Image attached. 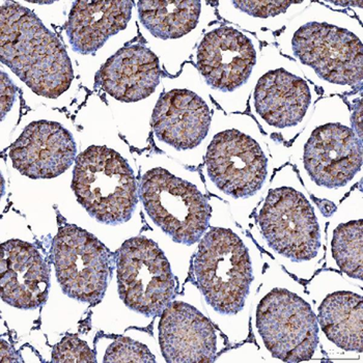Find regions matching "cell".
Wrapping results in <instances>:
<instances>
[{"label": "cell", "instance_id": "6da1fadb", "mask_svg": "<svg viewBox=\"0 0 363 363\" xmlns=\"http://www.w3.org/2000/svg\"><path fill=\"white\" fill-rule=\"evenodd\" d=\"M0 57L42 97H60L74 79L64 45L37 16L17 2L6 1L1 6Z\"/></svg>", "mask_w": 363, "mask_h": 363}, {"label": "cell", "instance_id": "7a4b0ae2", "mask_svg": "<svg viewBox=\"0 0 363 363\" xmlns=\"http://www.w3.org/2000/svg\"><path fill=\"white\" fill-rule=\"evenodd\" d=\"M313 203L303 190L273 183L255 216L267 250L301 280L311 279L324 259L322 225Z\"/></svg>", "mask_w": 363, "mask_h": 363}, {"label": "cell", "instance_id": "3957f363", "mask_svg": "<svg viewBox=\"0 0 363 363\" xmlns=\"http://www.w3.org/2000/svg\"><path fill=\"white\" fill-rule=\"evenodd\" d=\"M194 274L207 303L225 315L243 311L255 280L250 248L239 235L223 228H210L201 238Z\"/></svg>", "mask_w": 363, "mask_h": 363}, {"label": "cell", "instance_id": "277c9868", "mask_svg": "<svg viewBox=\"0 0 363 363\" xmlns=\"http://www.w3.org/2000/svg\"><path fill=\"white\" fill-rule=\"evenodd\" d=\"M253 327L257 344L286 362H308L319 349L317 315L303 290L273 286L259 291Z\"/></svg>", "mask_w": 363, "mask_h": 363}, {"label": "cell", "instance_id": "5b68a950", "mask_svg": "<svg viewBox=\"0 0 363 363\" xmlns=\"http://www.w3.org/2000/svg\"><path fill=\"white\" fill-rule=\"evenodd\" d=\"M72 189L80 205L102 223H127L138 203L133 170L106 147L93 145L76 158Z\"/></svg>", "mask_w": 363, "mask_h": 363}, {"label": "cell", "instance_id": "8992f818", "mask_svg": "<svg viewBox=\"0 0 363 363\" xmlns=\"http://www.w3.org/2000/svg\"><path fill=\"white\" fill-rule=\"evenodd\" d=\"M291 53L308 73L336 93L362 91V39L349 29L322 21L299 26L291 40Z\"/></svg>", "mask_w": 363, "mask_h": 363}, {"label": "cell", "instance_id": "52a82bcc", "mask_svg": "<svg viewBox=\"0 0 363 363\" xmlns=\"http://www.w3.org/2000/svg\"><path fill=\"white\" fill-rule=\"evenodd\" d=\"M140 199L153 223L178 243L192 245L209 228L207 197L194 184L164 168H153L143 174Z\"/></svg>", "mask_w": 363, "mask_h": 363}, {"label": "cell", "instance_id": "ba28073f", "mask_svg": "<svg viewBox=\"0 0 363 363\" xmlns=\"http://www.w3.org/2000/svg\"><path fill=\"white\" fill-rule=\"evenodd\" d=\"M118 294L126 306L147 318L161 315L176 295L167 257L153 240H127L116 253Z\"/></svg>", "mask_w": 363, "mask_h": 363}, {"label": "cell", "instance_id": "9c48e42d", "mask_svg": "<svg viewBox=\"0 0 363 363\" xmlns=\"http://www.w3.org/2000/svg\"><path fill=\"white\" fill-rule=\"evenodd\" d=\"M52 252L62 292L85 303L100 302L111 268V252L104 244L78 226L65 225L53 240Z\"/></svg>", "mask_w": 363, "mask_h": 363}, {"label": "cell", "instance_id": "30bf717a", "mask_svg": "<svg viewBox=\"0 0 363 363\" xmlns=\"http://www.w3.org/2000/svg\"><path fill=\"white\" fill-rule=\"evenodd\" d=\"M210 180L233 199H252L269 177V157L261 141L236 129L216 134L205 158Z\"/></svg>", "mask_w": 363, "mask_h": 363}, {"label": "cell", "instance_id": "8fae6325", "mask_svg": "<svg viewBox=\"0 0 363 363\" xmlns=\"http://www.w3.org/2000/svg\"><path fill=\"white\" fill-rule=\"evenodd\" d=\"M300 170L318 189L347 190L362 167V140L340 123L315 127L300 151Z\"/></svg>", "mask_w": 363, "mask_h": 363}, {"label": "cell", "instance_id": "7c38bea8", "mask_svg": "<svg viewBox=\"0 0 363 363\" xmlns=\"http://www.w3.org/2000/svg\"><path fill=\"white\" fill-rule=\"evenodd\" d=\"M308 80L286 69L267 72L255 85L252 111L266 133L291 141L306 124L318 93Z\"/></svg>", "mask_w": 363, "mask_h": 363}, {"label": "cell", "instance_id": "4fadbf2b", "mask_svg": "<svg viewBox=\"0 0 363 363\" xmlns=\"http://www.w3.org/2000/svg\"><path fill=\"white\" fill-rule=\"evenodd\" d=\"M259 57L252 38L232 26H220L203 37L196 67L212 89L233 91L247 82Z\"/></svg>", "mask_w": 363, "mask_h": 363}, {"label": "cell", "instance_id": "5bb4252c", "mask_svg": "<svg viewBox=\"0 0 363 363\" xmlns=\"http://www.w3.org/2000/svg\"><path fill=\"white\" fill-rule=\"evenodd\" d=\"M159 322V344L169 363L214 362L217 335L214 326L199 309L172 300Z\"/></svg>", "mask_w": 363, "mask_h": 363}, {"label": "cell", "instance_id": "9a60e30c", "mask_svg": "<svg viewBox=\"0 0 363 363\" xmlns=\"http://www.w3.org/2000/svg\"><path fill=\"white\" fill-rule=\"evenodd\" d=\"M73 136L60 124L39 121L29 124L13 143L10 157L18 172L30 179L64 174L76 158Z\"/></svg>", "mask_w": 363, "mask_h": 363}, {"label": "cell", "instance_id": "2e32d148", "mask_svg": "<svg viewBox=\"0 0 363 363\" xmlns=\"http://www.w3.org/2000/svg\"><path fill=\"white\" fill-rule=\"evenodd\" d=\"M0 286L2 300L14 308H38L46 302L50 270L33 244L20 240L2 243Z\"/></svg>", "mask_w": 363, "mask_h": 363}, {"label": "cell", "instance_id": "e0dca14e", "mask_svg": "<svg viewBox=\"0 0 363 363\" xmlns=\"http://www.w3.org/2000/svg\"><path fill=\"white\" fill-rule=\"evenodd\" d=\"M210 125L207 102L188 89H172L163 94L152 118L156 138L177 151L199 147L207 138Z\"/></svg>", "mask_w": 363, "mask_h": 363}, {"label": "cell", "instance_id": "ac0fdd59", "mask_svg": "<svg viewBox=\"0 0 363 363\" xmlns=\"http://www.w3.org/2000/svg\"><path fill=\"white\" fill-rule=\"evenodd\" d=\"M159 60L143 45H129L111 56L97 75L100 86L123 102L150 97L160 84Z\"/></svg>", "mask_w": 363, "mask_h": 363}, {"label": "cell", "instance_id": "d6986e66", "mask_svg": "<svg viewBox=\"0 0 363 363\" xmlns=\"http://www.w3.org/2000/svg\"><path fill=\"white\" fill-rule=\"evenodd\" d=\"M132 1H76L66 30L73 48L82 55L96 52L105 42L126 28L131 19Z\"/></svg>", "mask_w": 363, "mask_h": 363}, {"label": "cell", "instance_id": "ffe728a7", "mask_svg": "<svg viewBox=\"0 0 363 363\" xmlns=\"http://www.w3.org/2000/svg\"><path fill=\"white\" fill-rule=\"evenodd\" d=\"M318 325L331 346L340 353L357 355L363 348L362 294L350 290L327 294L318 308Z\"/></svg>", "mask_w": 363, "mask_h": 363}, {"label": "cell", "instance_id": "44dd1931", "mask_svg": "<svg viewBox=\"0 0 363 363\" xmlns=\"http://www.w3.org/2000/svg\"><path fill=\"white\" fill-rule=\"evenodd\" d=\"M141 24L162 40L179 39L194 30L199 23V1H140Z\"/></svg>", "mask_w": 363, "mask_h": 363}, {"label": "cell", "instance_id": "7402d4cb", "mask_svg": "<svg viewBox=\"0 0 363 363\" xmlns=\"http://www.w3.org/2000/svg\"><path fill=\"white\" fill-rule=\"evenodd\" d=\"M362 219L340 223L329 240L331 265L350 279L362 281Z\"/></svg>", "mask_w": 363, "mask_h": 363}, {"label": "cell", "instance_id": "603a6c76", "mask_svg": "<svg viewBox=\"0 0 363 363\" xmlns=\"http://www.w3.org/2000/svg\"><path fill=\"white\" fill-rule=\"evenodd\" d=\"M104 362L108 363H155V356L149 348L140 342L120 336L107 349Z\"/></svg>", "mask_w": 363, "mask_h": 363}, {"label": "cell", "instance_id": "cb8c5ba5", "mask_svg": "<svg viewBox=\"0 0 363 363\" xmlns=\"http://www.w3.org/2000/svg\"><path fill=\"white\" fill-rule=\"evenodd\" d=\"M52 362L58 363H82L96 362L95 354L87 346L86 342L75 335H68L62 338L53 348Z\"/></svg>", "mask_w": 363, "mask_h": 363}, {"label": "cell", "instance_id": "d4e9b609", "mask_svg": "<svg viewBox=\"0 0 363 363\" xmlns=\"http://www.w3.org/2000/svg\"><path fill=\"white\" fill-rule=\"evenodd\" d=\"M298 1H234L233 4L242 12L257 20H269L284 15Z\"/></svg>", "mask_w": 363, "mask_h": 363}, {"label": "cell", "instance_id": "484cf974", "mask_svg": "<svg viewBox=\"0 0 363 363\" xmlns=\"http://www.w3.org/2000/svg\"><path fill=\"white\" fill-rule=\"evenodd\" d=\"M0 89H1V93H0V97H1V118L4 120L6 114L12 108L16 97L15 85L6 73H1Z\"/></svg>", "mask_w": 363, "mask_h": 363}, {"label": "cell", "instance_id": "4316f807", "mask_svg": "<svg viewBox=\"0 0 363 363\" xmlns=\"http://www.w3.org/2000/svg\"><path fill=\"white\" fill-rule=\"evenodd\" d=\"M352 125H353V130L356 135L362 140V99H359L358 105L356 104L355 111L352 116Z\"/></svg>", "mask_w": 363, "mask_h": 363}, {"label": "cell", "instance_id": "83f0119b", "mask_svg": "<svg viewBox=\"0 0 363 363\" xmlns=\"http://www.w3.org/2000/svg\"><path fill=\"white\" fill-rule=\"evenodd\" d=\"M21 360L16 356V351L8 342L1 340V362H18Z\"/></svg>", "mask_w": 363, "mask_h": 363}]
</instances>
